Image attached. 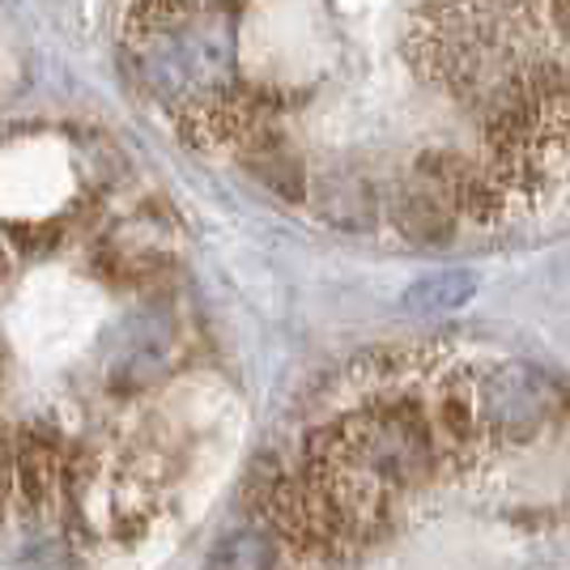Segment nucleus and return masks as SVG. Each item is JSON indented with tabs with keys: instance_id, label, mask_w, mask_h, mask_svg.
<instances>
[{
	"instance_id": "1",
	"label": "nucleus",
	"mask_w": 570,
	"mask_h": 570,
	"mask_svg": "<svg viewBox=\"0 0 570 570\" xmlns=\"http://www.w3.org/2000/svg\"><path fill=\"white\" fill-rule=\"evenodd\" d=\"M128 51L145 95L188 124H205L238 90V18L226 4L141 0Z\"/></svg>"
},
{
	"instance_id": "2",
	"label": "nucleus",
	"mask_w": 570,
	"mask_h": 570,
	"mask_svg": "<svg viewBox=\"0 0 570 570\" xmlns=\"http://www.w3.org/2000/svg\"><path fill=\"white\" fill-rule=\"evenodd\" d=\"M469 401L485 443H528L558 413V387L537 366L499 362L469 375Z\"/></svg>"
},
{
	"instance_id": "3",
	"label": "nucleus",
	"mask_w": 570,
	"mask_h": 570,
	"mask_svg": "<svg viewBox=\"0 0 570 570\" xmlns=\"http://www.w3.org/2000/svg\"><path fill=\"white\" fill-rule=\"evenodd\" d=\"M179 354H184V336H179V324L170 315H141L132 324V333L124 336V345L111 357V392H124V396H137V392H149L154 383H163L179 366Z\"/></svg>"
},
{
	"instance_id": "4",
	"label": "nucleus",
	"mask_w": 570,
	"mask_h": 570,
	"mask_svg": "<svg viewBox=\"0 0 570 570\" xmlns=\"http://www.w3.org/2000/svg\"><path fill=\"white\" fill-rule=\"evenodd\" d=\"M392 222L413 243H448L455 235L460 209L439 179H430L426 170H413V179L401 184L392 196Z\"/></svg>"
},
{
	"instance_id": "5",
	"label": "nucleus",
	"mask_w": 570,
	"mask_h": 570,
	"mask_svg": "<svg viewBox=\"0 0 570 570\" xmlns=\"http://www.w3.org/2000/svg\"><path fill=\"white\" fill-rule=\"evenodd\" d=\"M277 567V546L264 528H235L214 546L205 570H273Z\"/></svg>"
},
{
	"instance_id": "6",
	"label": "nucleus",
	"mask_w": 570,
	"mask_h": 570,
	"mask_svg": "<svg viewBox=\"0 0 570 570\" xmlns=\"http://www.w3.org/2000/svg\"><path fill=\"white\" fill-rule=\"evenodd\" d=\"M473 294V277L469 273H434L426 282H417L404 294V307L413 311H452Z\"/></svg>"
},
{
	"instance_id": "7",
	"label": "nucleus",
	"mask_w": 570,
	"mask_h": 570,
	"mask_svg": "<svg viewBox=\"0 0 570 570\" xmlns=\"http://www.w3.org/2000/svg\"><path fill=\"white\" fill-rule=\"evenodd\" d=\"M9 502H13V443L0 439V520H4Z\"/></svg>"
},
{
	"instance_id": "8",
	"label": "nucleus",
	"mask_w": 570,
	"mask_h": 570,
	"mask_svg": "<svg viewBox=\"0 0 570 570\" xmlns=\"http://www.w3.org/2000/svg\"><path fill=\"white\" fill-rule=\"evenodd\" d=\"M549 13H553V26L570 35V0H549Z\"/></svg>"
},
{
	"instance_id": "9",
	"label": "nucleus",
	"mask_w": 570,
	"mask_h": 570,
	"mask_svg": "<svg viewBox=\"0 0 570 570\" xmlns=\"http://www.w3.org/2000/svg\"><path fill=\"white\" fill-rule=\"evenodd\" d=\"M4 264L9 261H4V243H0V273H4Z\"/></svg>"
}]
</instances>
